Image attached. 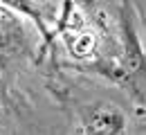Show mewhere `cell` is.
I'll return each instance as SVG.
<instances>
[{
    "mask_svg": "<svg viewBox=\"0 0 146 135\" xmlns=\"http://www.w3.org/2000/svg\"><path fill=\"white\" fill-rule=\"evenodd\" d=\"M83 128L86 133H124V115L112 106H94L83 115Z\"/></svg>",
    "mask_w": 146,
    "mask_h": 135,
    "instance_id": "obj_1",
    "label": "cell"
}]
</instances>
